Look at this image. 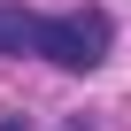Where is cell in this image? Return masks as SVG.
<instances>
[{
	"mask_svg": "<svg viewBox=\"0 0 131 131\" xmlns=\"http://www.w3.org/2000/svg\"><path fill=\"white\" fill-rule=\"evenodd\" d=\"M39 31H46V16L8 8V0H0V54H39Z\"/></svg>",
	"mask_w": 131,
	"mask_h": 131,
	"instance_id": "cell-2",
	"label": "cell"
},
{
	"mask_svg": "<svg viewBox=\"0 0 131 131\" xmlns=\"http://www.w3.org/2000/svg\"><path fill=\"white\" fill-rule=\"evenodd\" d=\"M108 16L100 8H62V16H46V31H39V54L46 62H62V70H93V62L108 54Z\"/></svg>",
	"mask_w": 131,
	"mask_h": 131,
	"instance_id": "cell-1",
	"label": "cell"
},
{
	"mask_svg": "<svg viewBox=\"0 0 131 131\" xmlns=\"http://www.w3.org/2000/svg\"><path fill=\"white\" fill-rule=\"evenodd\" d=\"M0 131H39L31 116H8V108H0Z\"/></svg>",
	"mask_w": 131,
	"mask_h": 131,
	"instance_id": "cell-3",
	"label": "cell"
}]
</instances>
